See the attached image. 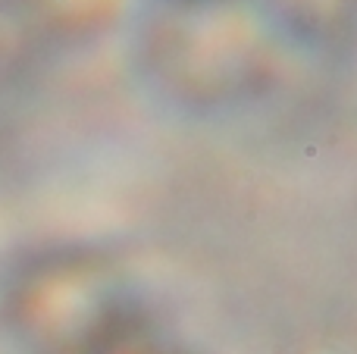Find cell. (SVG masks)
I'll return each mask as SVG.
<instances>
[{
  "label": "cell",
  "mask_w": 357,
  "mask_h": 354,
  "mask_svg": "<svg viewBox=\"0 0 357 354\" xmlns=\"http://www.w3.org/2000/svg\"><path fill=\"white\" fill-rule=\"evenodd\" d=\"M0 307L31 354H91L135 314L119 276L82 251L25 257L6 276Z\"/></svg>",
  "instance_id": "6da1fadb"
},
{
  "label": "cell",
  "mask_w": 357,
  "mask_h": 354,
  "mask_svg": "<svg viewBox=\"0 0 357 354\" xmlns=\"http://www.w3.org/2000/svg\"><path fill=\"white\" fill-rule=\"evenodd\" d=\"M91 354H185L178 345L169 342L163 332L151 330L138 314H132L104 345H98Z\"/></svg>",
  "instance_id": "7a4b0ae2"
},
{
  "label": "cell",
  "mask_w": 357,
  "mask_h": 354,
  "mask_svg": "<svg viewBox=\"0 0 357 354\" xmlns=\"http://www.w3.org/2000/svg\"><path fill=\"white\" fill-rule=\"evenodd\" d=\"M13 3H19L25 13L38 16L41 22L79 25L94 13L98 0H13Z\"/></svg>",
  "instance_id": "3957f363"
}]
</instances>
